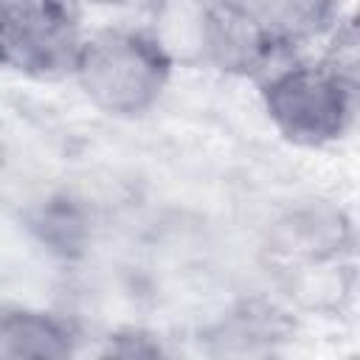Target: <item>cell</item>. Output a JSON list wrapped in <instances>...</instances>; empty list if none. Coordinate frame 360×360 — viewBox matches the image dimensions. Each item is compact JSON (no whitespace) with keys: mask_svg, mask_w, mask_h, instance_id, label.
Returning a JSON list of instances; mask_svg holds the SVG:
<instances>
[{"mask_svg":"<svg viewBox=\"0 0 360 360\" xmlns=\"http://www.w3.org/2000/svg\"><path fill=\"white\" fill-rule=\"evenodd\" d=\"M172 70L174 59L152 31L107 25L84 37L73 79L96 110L135 118L160 101Z\"/></svg>","mask_w":360,"mask_h":360,"instance_id":"6da1fadb","label":"cell"},{"mask_svg":"<svg viewBox=\"0 0 360 360\" xmlns=\"http://www.w3.org/2000/svg\"><path fill=\"white\" fill-rule=\"evenodd\" d=\"M259 98L276 132L295 146H326L338 141L354 110V96L321 65L290 62L259 82Z\"/></svg>","mask_w":360,"mask_h":360,"instance_id":"7a4b0ae2","label":"cell"},{"mask_svg":"<svg viewBox=\"0 0 360 360\" xmlns=\"http://www.w3.org/2000/svg\"><path fill=\"white\" fill-rule=\"evenodd\" d=\"M76 6L34 0L0 6L3 65L37 82H59L76 73L84 45Z\"/></svg>","mask_w":360,"mask_h":360,"instance_id":"3957f363","label":"cell"},{"mask_svg":"<svg viewBox=\"0 0 360 360\" xmlns=\"http://www.w3.org/2000/svg\"><path fill=\"white\" fill-rule=\"evenodd\" d=\"M200 62L231 76H253L262 82L273 70L295 62V51L278 39L256 11V3L225 0L202 3Z\"/></svg>","mask_w":360,"mask_h":360,"instance_id":"277c9868","label":"cell"},{"mask_svg":"<svg viewBox=\"0 0 360 360\" xmlns=\"http://www.w3.org/2000/svg\"><path fill=\"white\" fill-rule=\"evenodd\" d=\"M267 248L284 267L352 259L357 228L343 205L323 197H298L270 219Z\"/></svg>","mask_w":360,"mask_h":360,"instance_id":"5b68a950","label":"cell"},{"mask_svg":"<svg viewBox=\"0 0 360 360\" xmlns=\"http://www.w3.org/2000/svg\"><path fill=\"white\" fill-rule=\"evenodd\" d=\"M73 326L37 307H6L0 318V360H73Z\"/></svg>","mask_w":360,"mask_h":360,"instance_id":"8992f818","label":"cell"},{"mask_svg":"<svg viewBox=\"0 0 360 360\" xmlns=\"http://www.w3.org/2000/svg\"><path fill=\"white\" fill-rule=\"evenodd\" d=\"M284 270V292L304 312L338 315L357 292V267L352 259L292 264Z\"/></svg>","mask_w":360,"mask_h":360,"instance_id":"52a82bcc","label":"cell"},{"mask_svg":"<svg viewBox=\"0 0 360 360\" xmlns=\"http://www.w3.org/2000/svg\"><path fill=\"white\" fill-rule=\"evenodd\" d=\"M354 98L360 96V8L343 14L326 34L323 53L318 59Z\"/></svg>","mask_w":360,"mask_h":360,"instance_id":"ba28073f","label":"cell"},{"mask_svg":"<svg viewBox=\"0 0 360 360\" xmlns=\"http://www.w3.org/2000/svg\"><path fill=\"white\" fill-rule=\"evenodd\" d=\"M98 360H172V357L152 335L138 329H124L107 338Z\"/></svg>","mask_w":360,"mask_h":360,"instance_id":"9c48e42d","label":"cell"},{"mask_svg":"<svg viewBox=\"0 0 360 360\" xmlns=\"http://www.w3.org/2000/svg\"><path fill=\"white\" fill-rule=\"evenodd\" d=\"M349 360H360V354H354V357H349Z\"/></svg>","mask_w":360,"mask_h":360,"instance_id":"30bf717a","label":"cell"}]
</instances>
